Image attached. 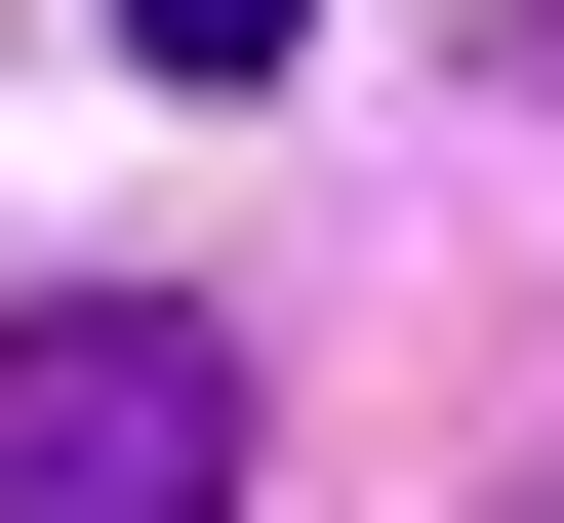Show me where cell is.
Wrapping results in <instances>:
<instances>
[{"mask_svg":"<svg viewBox=\"0 0 564 523\" xmlns=\"http://www.w3.org/2000/svg\"><path fill=\"white\" fill-rule=\"evenodd\" d=\"M0 523H242V323L202 282H41L0 323Z\"/></svg>","mask_w":564,"mask_h":523,"instance_id":"1","label":"cell"},{"mask_svg":"<svg viewBox=\"0 0 564 523\" xmlns=\"http://www.w3.org/2000/svg\"><path fill=\"white\" fill-rule=\"evenodd\" d=\"M121 81H282V0H121Z\"/></svg>","mask_w":564,"mask_h":523,"instance_id":"2","label":"cell"},{"mask_svg":"<svg viewBox=\"0 0 564 523\" xmlns=\"http://www.w3.org/2000/svg\"><path fill=\"white\" fill-rule=\"evenodd\" d=\"M524 523H564V483H524Z\"/></svg>","mask_w":564,"mask_h":523,"instance_id":"3","label":"cell"}]
</instances>
